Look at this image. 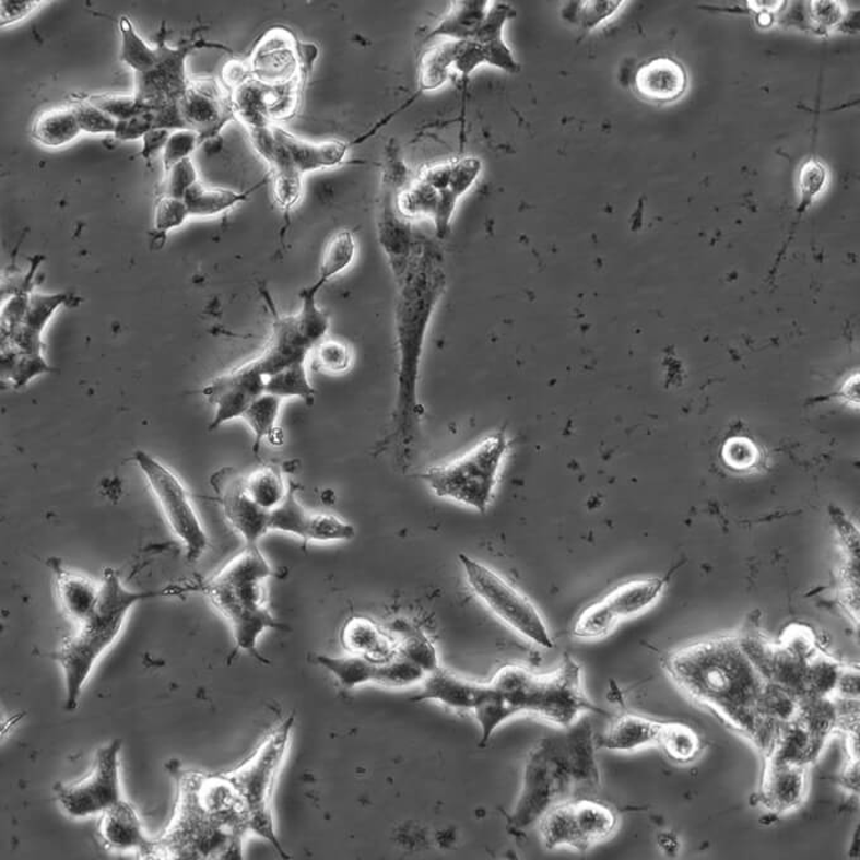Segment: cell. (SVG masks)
<instances>
[{
    "label": "cell",
    "instance_id": "51",
    "mask_svg": "<svg viewBox=\"0 0 860 860\" xmlns=\"http://www.w3.org/2000/svg\"><path fill=\"white\" fill-rule=\"evenodd\" d=\"M198 181L195 164L190 157L185 158L166 172L165 196L184 199L192 185Z\"/></svg>",
    "mask_w": 860,
    "mask_h": 860
},
{
    "label": "cell",
    "instance_id": "39",
    "mask_svg": "<svg viewBox=\"0 0 860 860\" xmlns=\"http://www.w3.org/2000/svg\"><path fill=\"white\" fill-rule=\"evenodd\" d=\"M283 400L264 392L248 407L243 420L254 433V452L259 453L263 439H270L278 431L276 422Z\"/></svg>",
    "mask_w": 860,
    "mask_h": 860
},
{
    "label": "cell",
    "instance_id": "29",
    "mask_svg": "<svg viewBox=\"0 0 860 860\" xmlns=\"http://www.w3.org/2000/svg\"><path fill=\"white\" fill-rule=\"evenodd\" d=\"M662 726V722L641 718L638 715L625 714L615 720L599 744L608 751H637L640 747L658 743Z\"/></svg>",
    "mask_w": 860,
    "mask_h": 860
},
{
    "label": "cell",
    "instance_id": "59",
    "mask_svg": "<svg viewBox=\"0 0 860 860\" xmlns=\"http://www.w3.org/2000/svg\"><path fill=\"white\" fill-rule=\"evenodd\" d=\"M170 136V131L164 130V128H152V130L143 137L142 156L148 158L155 155L161 149H165Z\"/></svg>",
    "mask_w": 860,
    "mask_h": 860
},
{
    "label": "cell",
    "instance_id": "54",
    "mask_svg": "<svg viewBox=\"0 0 860 860\" xmlns=\"http://www.w3.org/2000/svg\"><path fill=\"white\" fill-rule=\"evenodd\" d=\"M826 174L824 167L816 163V161H810L806 166H803L801 172V192L803 200L810 202L817 192L823 190L825 184Z\"/></svg>",
    "mask_w": 860,
    "mask_h": 860
},
{
    "label": "cell",
    "instance_id": "55",
    "mask_svg": "<svg viewBox=\"0 0 860 860\" xmlns=\"http://www.w3.org/2000/svg\"><path fill=\"white\" fill-rule=\"evenodd\" d=\"M39 3L36 0H3L0 5V24L8 26V24L19 22L37 10Z\"/></svg>",
    "mask_w": 860,
    "mask_h": 860
},
{
    "label": "cell",
    "instance_id": "12",
    "mask_svg": "<svg viewBox=\"0 0 860 860\" xmlns=\"http://www.w3.org/2000/svg\"><path fill=\"white\" fill-rule=\"evenodd\" d=\"M133 461L146 478L173 533L185 546L190 564L202 558L209 540L187 487L175 473L148 452L136 451Z\"/></svg>",
    "mask_w": 860,
    "mask_h": 860
},
{
    "label": "cell",
    "instance_id": "6",
    "mask_svg": "<svg viewBox=\"0 0 860 860\" xmlns=\"http://www.w3.org/2000/svg\"><path fill=\"white\" fill-rule=\"evenodd\" d=\"M248 133L256 151L271 167L273 197L284 212H291L301 202L305 174L341 165L350 150L345 142L302 140L276 125Z\"/></svg>",
    "mask_w": 860,
    "mask_h": 860
},
{
    "label": "cell",
    "instance_id": "46",
    "mask_svg": "<svg viewBox=\"0 0 860 860\" xmlns=\"http://www.w3.org/2000/svg\"><path fill=\"white\" fill-rule=\"evenodd\" d=\"M317 365L323 372L342 375L349 372L355 356L349 344L335 340H323L316 347Z\"/></svg>",
    "mask_w": 860,
    "mask_h": 860
},
{
    "label": "cell",
    "instance_id": "30",
    "mask_svg": "<svg viewBox=\"0 0 860 860\" xmlns=\"http://www.w3.org/2000/svg\"><path fill=\"white\" fill-rule=\"evenodd\" d=\"M317 662L327 671L332 672L345 690L356 688L365 683H379L384 686L386 663H388L374 662L353 655L344 657L318 656Z\"/></svg>",
    "mask_w": 860,
    "mask_h": 860
},
{
    "label": "cell",
    "instance_id": "9",
    "mask_svg": "<svg viewBox=\"0 0 860 860\" xmlns=\"http://www.w3.org/2000/svg\"><path fill=\"white\" fill-rule=\"evenodd\" d=\"M403 292L397 309L399 344V409L407 416L414 408L417 372L425 333L440 296L441 283L436 271H423L403 279Z\"/></svg>",
    "mask_w": 860,
    "mask_h": 860
},
{
    "label": "cell",
    "instance_id": "18",
    "mask_svg": "<svg viewBox=\"0 0 860 860\" xmlns=\"http://www.w3.org/2000/svg\"><path fill=\"white\" fill-rule=\"evenodd\" d=\"M179 107L188 130L197 132L200 142L214 139L236 117L231 93L213 79L190 82Z\"/></svg>",
    "mask_w": 860,
    "mask_h": 860
},
{
    "label": "cell",
    "instance_id": "20",
    "mask_svg": "<svg viewBox=\"0 0 860 860\" xmlns=\"http://www.w3.org/2000/svg\"><path fill=\"white\" fill-rule=\"evenodd\" d=\"M212 486L219 495L224 517L243 535L246 546L259 545L261 538L270 532L269 511L260 508L248 495L245 478L233 469H223L214 473Z\"/></svg>",
    "mask_w": 860,
    "mask_h": 860
},
{
    "label": "cell",
    "instance_id": "13",
    "mask_svg": "<svg viewBox=\"0 0 860 860\" xmlns=\"http://www.w3.org/2000/svg\"><path fill=\"white\" fill-rule=\"evenodd\" d=\"M120 751L122 741L115 739L96 751L90 775L82 781L55 785L56 800L66 814L76 820L101 816L104 811L123 800L120 790Z\"/></svg>",
    "mask_w": 860,
    "mask_h": 860
},
{
    "label": "cell",
    "instance_id": "5",
    "mask_svg": "<svg viewBox=\"0 0 860 860\" xmlns=\"http://www.w3.org/2000/svg\"><path fill=\"white\" fill-rule=\"evenodd\" d=\"M275 576L259 545L246 546L219 574L204 585V592L227 619L237 649L269 663L257 643L268 629H286L272 616L268 606L267 581Z\"/></svg>",
    "mask_w": 860,
    "mask_h": 860
},
{
    "label": "cell",
    "instance_id": "31",
    "mask_svg": "<svg viewBox=\"0 0 860 860\" xmlns=\"http://www.w3.org/2000/svg\"><path fill=\"white\" fill-rule=\"evenodd\" d=\"M487 2H455L451 12L432 32L428 38L446 36L452 42H472L484 23L487 12Z\"/></svg>",
    "mask_w": 860,
    "mask_h": 860
},
{
    "label": "cell",
    "instance_id": "28",
    "mask_svg": "<svg viewBox=\"0 0 860 860\" xmlns=\"http://www.w3.org/2000/svg\"><path fill=\"white\" fill-rule=\"evenodd\" d=\"M664 586L663 578H643L617 586L602 600L621 622L622 619L640 615L652 608L662 597Z\"/></svg>",
    "mask_w": 860,
    "mask_h": 860
},
{
    "label": "cell",
    "instance_id": "52",
    "mask_svg": "<svg viewBox=\"0 0 860 860\" xmlns=\"http://www.w3.org/2000/svg\"><path fill=\"white\" fill-rule=\"evenodd\" d=\"M724 460L731 469L746 470L757 461V449L746 439H731L724 448Z\"/></svg>",
    "mask_w": 860,
    "mask_h": 860
},
{
    "label": "cell",
    "instance_id": "4",
    "mask_svg": "<svg viewBox=\"0 0 860 860\" xmlns=\"http://www.w3.org/2000/svg\"><path fill=\"white\" fill-rule=\"evenodd\" d=\"M163 591L128 590L115 569L104 570L98 604L76 632L63 639L52 655L66 680V710L78 709L80 697L96 662L115 645L131 610L143 600L163 597Z\"/></svg>",
    "mask_w": 860,
    "mask_h": 860
},
{
    "label": "cell",
    "instance_id": "57",
    "mask_svg": "<svg viewBox=\"0 0 860 860\" xmlns=\"http://www.w3.org/2000/svg\"><path fill=\"white\" fill-rule=\"evenodd\" d=\"M834 693L844 700H858L859 697V673L855 669L839 671Z\"/></svg>",
    "mask_w": 860,
    "mask_h": 860
},
{
    "label": "cell",
    "instance_id": "23",
    "mask_svg": "<svg viewBox=\"0 0 860 860\" xmlns=\"http://www.w3.org/2000/svg\"><path fill=\"white\" fill-rule=\"evenodd\" d=\"M313 349H316L315 344L303 333L295 316H275L268 347L259 358H256V363L268 379L281 369L305 364Z\"/></svg>",
    "mask_w": 860,
    "mask_h": 860
},
{
    "label": "cell",
    "instance_id": "1",
    "mask_svg": "<svg viewBox=\"0 0 860 860\" xmlns=\"http://www.w3.org/2000/svg\"><path fill=\"white\" fill-rule=\"evenodd\" d=\"M665 670L690 700L769 751L775 735L770 734L771 722L762 714L769 681L742 639L695 643L667 658Z\"/></svg>",
    "mask_w": 860,
    "mask_h": 860
},
{
    "label": "cell",
    "instance_id": "48",
    "mask_svg": "<svg viewBox=\"0 0 860 860\" xmlns=\"http://www.w3.org/2000/svg\"><path fill=\"white\" fill-rule=\"evenodd\" d=\"M74 110L82 131L87 133H114L117 130V120L102 109L85 101L78 102L71 107Z\"/></svg>",
    "mask_w": 860,
    "mask_h": 860
},
{
    "label": "cell",
    "instance_id": "27",
    "mask_svg": "<svg viewBox=\"0 0 860 860\" xmlns=\"http://www.w3.org/2000/svg\"><path fill=\"white\" fill-rule=\"evenodd\" d=\"M421 693L414 703L438 702L456 710H473L479 702L482 683L463 680L444 669L433 671L422 681Z\"/></svg>",
    "mask_w": 860,
    "mask_h": 860
},
{
    "label": "cell",
    "instance_id": "60",
    "mask_svg": "<svg viewBox=\"0 0 860 860\" xmlns=\"http://www.w3.org/2000/svg\"><path fill=\"white\" fill-rule=\"evenodd\" d=\"M841 785L848 792L859 793V759H850L841 775Z\"/></svg>",
    "mask_w": 860,
    "mask_h": 860
},
{
    "label": "cell",
    "instance_id": "49",
    "mask_svg": "<svg viewBox=\"0 0 860 860\" xmlns=\"http://www.w3.org/2000/svg\"><path fill=\"white\" fill-rule=\"evenodd\" d=\"M190 214L184 199L173 197H161L157 200L155 227L161 235H166L168 231L179 228Z\"/></svg>",
    "mask_w": 860,
    "mask_h": 860
},
{
    "label": "cell",
    "instance_id": "45",
    "mask_svg": "<svg viewBox=\"0 0 860 860\" xmlns=\"http://www.w3.org/2000/svg\"><path fill=\"white\" fill-rule=\"evenodd\" d=\"M356 537L355 527L331 514H309L304 542L350 541Z\"/></svg>",
    "mask_w": 860,
    "mask_h": 860
},
{
    "label": "cell",
    "instance_id": "25",
    "mask_svg": "<svg viewBox=\"0 0 860 860\" xmlns=\"http://www.w3.org/2000/svg\"><path fill=\"white\" fill-rule=\"evenodd\" d=\"M634 87L640 98L647 102L671 103L686 92V71L673 59L657 58L638 69Z\"/></svg>",
    "mask_w": 860,
    "mask_h": 860
},
{
    "label": "cell",
    "instance_id": "17",
    "mask_svg": "<svg viewBox=\"0 0 860 860\" xmlns=\"http://www.w3.org/2000/svg\"><path fill=\"white\" fill-rule=\"evenodd\" d=\"M264 388H267V376L263 375L256 360L216 377L202 391L209 404L215 409L209 431L243 417L248 407L267 392Z\"/></svg>",
    "mask_w": 860,
    "mask_h": 860
},
{
    "label": "cell",
    "instance_id": "32",
    "mask_svg": "<svg viewBox=\"0 0 860 860\" xmlns=\"http://www.w3.org/2000/svg\"><path fill=\"white\" fill-rule=\"evenodd\" d=\"M82 132L74 110L58 108L45 111L36 119L32 136L46 148H61L74 141Z\"/></svg>",
    "mask_w": 860,
    "mask_h": 860
},
{
    "label": "cell",
    "instance_id": "40",
    "mask_svg": "<svg viewBox=\"0 0 860 860\" xmlns=\"http://www.w3.org/2000/svg\"><path fill=\"white\" fill-rule=\"evenodd\" d=\"M120 34H122V47H120V59L128 67L132 68L137 74H146L155 69L158 62V50H152L134 31L130 19L122 17L119 22Z\"/></svg>",
    "mask_w": 860,
    "mask_h": 860
},
{
    "label": "cell",
    "instance_id": "15",
    "mask_svg": "<svg viewBox=\"0 0 860 860\" xmlns=\"http://www.w3.org/2000/svg\"><path fill=\"white\" fill-rule=\"evenodd\" d=\"M317 55L315 45L301 48L291 32L276 28L268 32L256 46L249 69L254 79L272 87L301 80L307 83Z\"/></svg>",
    "mask_w": 860,
    "mask_h": 860
},
{
    "label": "cell",
    "instance_id": "44",
    "mask_svg": "<svg viewBox=\"0 0 860 860\" xmlns=\"http://www.w3.org/2000/svg\"><path fill=\"white\" fill-rule=\"evenodd\" d=\"M617 617L608 608L604 600L594 602L578 615L574 626V635L580 639H600L612 633L617 625Z\"/></svg>",
    "mask_w": 860,
    "mask_h": 860
},
{
    "label": "cell",
    "instance_id": "11",
    "mask_svg": "<svg viewBox=\"0 0 860 860\" xmlns=\"http://www.w3.org/2000/svg\"><path fill=\"white\" fill-rule=\"evenodd\" d=\"M570 786L574 784L564 743L559 739H543L527 759L522 791L513 814L514 824L527 827L541 820L552 806L565 801Z\"/></svg>",
    "mask_w": 860,
    "mask_h": 860
},
{
    "label": "cell",
    "instance_id": "16",
    "mask_svg": "<svg viewBox=\"0 0 860 860\" xmlns=\"http://www.w3.org/2000/svg\"><path fill=\"white\" fill-rule=\"evenodd\" d=\"M480 163L464 158L427 168L415 181L433 208V221L440 238L447 236L458 200L476 181Z\"/></svg>",
    "mask_w": 860,
    "mask_h": 860
},
{
    "label": "cell",
    "instance_id": "10",
    "mask_svg": "<svg viewBox=\"0 0 860 860\" xmlns=\"http://www.w3.org/2000/svg\"><path fill=\"white\" fill-rule=\"evenodd\" d=\"M460 561L470 589L490 612L520 637L542 648H553L554 643L541 613L526 594L514 588L494 569L472 559L468 554L461 553Z\"/></svg>",
    "mask_w": 860,
    "mask_h": 860
},
{
    "label": "cell",
    "instance_id": "3",
    "mask_svg": "<svg viewBox=\"0 0 860 860\" xmlns=\"http://www.w3.org/2000/svg\"><path fill=\"white\" fill-rule=\"evenodd\" d=\"M485 746L494 731L518 714H533L551 724L570 728L586 711H598L582 687L580 665L570 657L554 672L537 674L526 667L504 665L492 681L482 683L475 709Z\"/></svg>",
    "mask_w": 860,
    "mask_h": 860
},
{
    "label": "cell",
    "instance_id": "41",
    "mask_svg": "<svg viewBox=\"0 0 860 860\" xmlns=\"http://www.w3.org/2000/svg\"><path fill=\"white\" fill-rule=\"evenodd\" d=\"M396 639L400 657L420 667L427 674L439 669L437 650L427 638V635L409 628L400 632L399 637H396Z\"/></svg>",
    "mask_w": 860,
    "mask_h": 860
},
{
    "label": "cell",
    "instance_id": "8",
    "mask_svg": "<svg viewBox=\"0 0 860 860\" xmlns=\"http://www.w3.org/2000/svg\"><path fill=\"white\" fill-rule=\"evenodd\" d=\"M508 449L505 433L497 432L457 460L425 471L423 479L438 497L485 513Z\"/></svg>",
    "mask_w": 860,
    "mask_h": 860
},
{
    "label": "cell",
    "instance_id": "26",
    "mask_svg": "<svg viewBox=\"0 0 860 860\" xmlns=\"http://www.w3.org/2000/svg\"><path fill=\"white\" fill-rule=\"evenodd\" d=\"M341 639L349 655L364 657L369 661L384 663L399 656L396 637L367 617L350 619L343 626Z\"/></svg>",
    "mask_w": 860,
    "mask_h": 860
},
{
    "label": "cell",
    "instance_id": "58",
    "mask_svg": "<svg viewBox=\"0 0 860 860\" xmlns=\"http://www.w3.org/2000/svg\"><path fill=\"white\" fill-rule=\"evenodd\" d=\"M584 4L580 15L582 24H586V27H593L601 20L612 15L621 2H586Z\"/></svg>",
    "mask_w": 860,
    "mask_h": 860
},
{
    "label": "cell",
    "instance_id": "61",
    "mask_svg": "<svg viewBox=\"0 0 860 860\" xmlns=\"http://www.w3.org/2000/svg\"><path fill=\"white\" fill-rule=\"evenodd\" d=\"M658 847L667 857H678L681 851V841L676 834L665 832L658 835Z\"/></svg>",
    "mask_w": 860,
    "mask_h": 860
},
{
    "label": "cell",
    "instance_id": "33",
    "mask_svg": "<svg viewBox=\"0 0 860 860\" xmlns=\"http://www.w3.org/2000/svg\"><path fill=\"white\" fill-rule=\"evenodd\" d=\"M257 188V187H256ZM246 192H236L219 188H208L198 181L189 189L184 197V202L188 207L189 214L192 216H214L228 209L245 202L249 195L256 189Z\"/></svg>",
    "mask_w": 860,
    "mask_h": 860
},
{
    "label": "cell",
    "instance_id": "22",
    "mask_svg": "<svg viewBox=\"0 0 860 860\" xmlns=\"http://www.w3.org/2000/svg\"><path fill=\"white\" fill-rule=\"evenodd\" d=\"M806 777L803 763L767 759L761 790L763 803L778 815L800 808L806 798Z\"/></svg>",
    "mask_w": 860,
    "mask_h": 860
},
{
    "label": "cell",
    "instance_id": "35",
    "mask_svg": "<svg viewBox=\"0 0 860 860\" xmlns=\"http://www.w3.org/2000/svg\"><path fill=\"white\" fill-rule=\"evenodd\" d=\"M356 259V240L350 231H341L334 235L325 248L319 264V278L316 285L323 288L340 273L347 270Z\"/></svg>",
    "mask_w": 860,
    "mask_h": 860
},
{
    "label": "cell",
    "instance_id": "47",
    "mask_svg": "<svg viewBox=\"0 0 860 860\" xmlns=\"http://www.w3.org/2000/svg\"><path fill=\"white\" fill-rule=\"evenodd\" d=\"M86 101L102 109L104 114L115 118L117 122L150 110L144 108L134 95H92Z\"/></svg>",
    "mask_w": 860,
    "mask_h": 860
},
{
    "label": "cell",
    "instance_id": "2",
    "mask_svg": "<svg viewBox=\"0 0 860 860\" xmlns=\"http://www.w3.org/2000/svg\"><path fill=\"white\" fill-rule=\"evenodd\" d=\"M176 786L172 822L155 838L157 859H243L249 834L243 801L227 775L207 776L166 763Z\"/></svg>",
    "mask_w": 860,
    "mask_h": 860
},
{
    "label": "cell",
    "instance_id": "37",
    "mask_svg": "<svg viewBox=\"0 0 860 860\" xmlns=\"http://www.w3.org/2000/svg\"><path fill=\"white\" fill-rule=\"evenodd\" d=\"M462 42L440 44L423 56L420 84L423 91H436L444 85L449 70L455 68Z\"/></svg>",
    "mask_w": 860,
    "mask_h": 860
},
{
    "label": "cell",
    "instance_id": "42",
    "mask_svg": "<svg viewBox=\"0 0 860 860\" xmlns=\"http://www.w3.org/2000/svg\"><path fill=\"white\" fill-rule=\"evenodd\" d=\"M43 355H26L15 349L2 356V376L10 379L15 389L23 388L35 377L51 373Z\"/></svg>",
    "mask_w": 860,
    "mask_h": 860
},
{
    "label": "cell",
    "instance_id": "21",
    "mask_svg": "<svg viewBox=\"0 0 860 860\" xmlns=\"http://www.w3.org/2000/svg\"><path fill=\"white\" fill-rule=\"evenodd\" d=\"M99 837L109 850L134 853L141 859H157L155 838L144 833L139 814L127 800L104 811L98 826Z\"/></svg>",
    "mask_w": 860,
    "mask_h": 860
},
{
    "label": "cell",
    "instance_id": "50",
    "mask_svg": "<svg viewBox=\"0 0 860 860\" xmlns=\"http://www.w3.org/2000/svg\"><path fill=\"white\" fill-rule=\"evenodd\" d=\"M199 143L200 137L195 131L179 130L172 133L164 149L165 172L170 170V168L179 164L180 161L189 158Z\"/></svg>",
    "mask_w": 860,
    "mask_h": 860
},
{
    "label": "cell",
    "instance_id": "53",
    "mask_svg": "<svg viewBox=\"0 0 860 860\" xmlns=\"http://www.w3.org/2000/svg\"><path fill=\"white\" fill-rule=\"evenodd\" d=\"M154 110L143 111L132 118L120 120L115 132L116 139L122 141L143 139L144 134L154 128Z\"/></svg>",
    "mask_w": 860,
    "mask_h": 860
},
{
    "label": "cell",
    "instance_id": "36",
    "mask_svg": "<svg viewBox=\"0 0 860 860\" xmlns=\"http://www.w3.org/2000/svg\"><path fill=\"white\" fill-rule=\"evenodd\" d=\"M657 744L662 746L667 757L679 765L694 762L703 750L702 738L696 731L679 722L663 724Z\"/></svg>",
    "mask_w": 860,
    "mask_h": 860
},
{
    "label": "cell",
    "instance_id": "19",
    "mask_svg": "<svg viewBox=\"0 0 860 860\" xmlns=\"http://www.w3.org/2000/svg\"><path fill=\"white\" fill-rule=\"evenodd\" d=\"M192 46L168 48L157 47L158 62L146 74L136 75V98L144 108L156 110L167 104L179 103L188 91L189 80L185 75V60Z\"/></svg>",
    "mask_w": 860,
    "mask_h": 860
},
{
    "label": "cell",
    "instance_id": "7",
    "mask_svg": "<svg viewBox=\"0 0 860 860\" xmlns=\"http://www.w3.org/2000/svg\"><path fill=\"white\" fill-rule=\"evenodd\" d=\"M294 717L286 719L268 737L243 767L227 774L246 809L249 833L268 840L283 858H288L275 833L272 794L276 777L291 742Z\"/></svg>",
    "mask_w": 860,
    "mask_h": 860
},
{
    "label": "cell",
    "instance_id": "56",
    "mask_svg": "<svg viewBox=\"0 0 860 860\" xmlns=\"http://www.w3.org/2000/svg\"><path fill=\"white\" fill-rule=\"evenodd\" d=\"M252 78L251 69L247 63L240 61H229L226 63V67L223 69V82L224 86L227 87V91L232 93L236 91L237 87L244 85L248 82L249 79Z\"/></svg>",
    "mask_w": 860,
    "mask_h": 860
},
{
    "label": "cell",
    "instance_id": "14",
    "mask_svg": "<svg viewBox=\"0 0 860 860\" xmlns=\"http://www.w3.org/2000/svg\"><path fill=\"white\" fill-rule=\"evenodd\" d=\"M616 824L613 810L602 803L564 801L542 816L541 834L546 848L567 846L585 851L613 835Z\"/></svg>",
    "mask_w": 860,
    "mask_h": 860
},
{
    "label": "cell",
    "instance_id": "34",
    "mask_svg": "<svg viewBox=\"0 0 860 860\" xmlns=\"http://www.w3.org/2000/svg\"><path fill=\"white\" fill-rule=\"evenodd\" d=\"M245 486L252 500L263 510L271 511L284 502L288 487L278 466L268 464L245 478Z\"/></svg>",
    "mask_w": 860,
    "mask_h": 860
},
{
    "label": "cell",
    "instance_id": "38",
    "mask_svg": "<svg viewBox=\"0 0 860 860\" xmlns=\"http://www.w3.org/2000/svg\"><path fill=\"white\" fill-rule=\"evenodd\" d=\"M264 391L281 400L299 398L309 405L315 403L316 399V390L309 381L305 364L281 369L278 374L268 377Z\"/></svg>",
    "mask_w": 860,
    "mask_h": 860
},
{
    "label": "cell",
    "instance_id": "62",
    "mask_svg": "<svg viewBox=\"0 0 860 860\" xmlns=\"http://www.w3.org/2000/svg\"><path fill=\"white\" fill-rule=\"evenodd\" d=\"M844 397L851 403H858V384L856 385V379L851 380L847 384L846 388H844Z\"/></svg>",
    "mask_w": 860,
    "mask_h": 860
},
{
    "label": "cell",
    "instance_id": "24",
    "mask_svg": "<svg viewBox=\"0 0 860 860\" xmlns=\"http://www.w3.org/2000/svg\"><path fill=\"white\" fill-rule=\"evenodd\" d=\"M47 566L52 570L62 612L76 624L84 622L98 604L102 581L96 584L91 578L72 573L59 558L48 559Z\"/></svg>",
    "mask_w": 860,
    "mask_h": 860
},
{
    "label": "cell",
    "instance_id": "43",
    "mask_svg": "<svg viewBox=\"0 0 860 860\" xmlns=\"http://www.w3.org/2000/svg\"><path fill=\"white\" fill-rule=\"evenodd\" d=\"M308 518L309 513L297 502L295 488L291 485L284 502L269 513V529L293 534L304 540Z\"/></svg>",
    "mask_w": 860,
    "mask_h": 860
}]
</instances>
